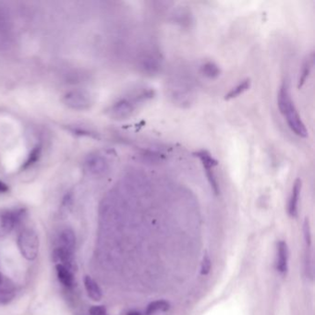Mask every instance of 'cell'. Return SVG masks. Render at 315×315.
I'll list each match as a JSON object with an SVG mask.
<instances>
[{
  "mask_svg": "<svg viewBox=\"0 0 315 315\" xmlns=\"http://www.w3.org/2000/svg\"><path fill=\"white\" fill-rule=\"evenodd\" d=\"M22 211H1L0 212V239L9 235L20 221Z\"/></svg>",
  "mask_w": 315,
  "mask_h": 315,
  "instance_id": "obj_4",
  "label": "cell"
},
{
  "mask_svg": "<svg viewBox=\"0 0 315 315\" xmlns=\"http://www.w3.org/2000/svg\"><path fill=\"white\" fill-rule=\"evenodd\" d=\"M283 115L286 118L288 127L297 136L301 138H306L308 136V130L303 121L301 120V116L298 113V110L296 109L293 101L287 106Z\"/></svg>",
  "mask_w": 315,
  "mask_h": 315,
  "instance_id": "obj_3",
  "label": "cell"
},
{
  "mask_svg": "<svg viewBox=\"0 0 315 315\" xmlns=\"http://www.w3.org/2000/svg\"><path fill=\"white\" fill-rule=\"evenodd\" d=\"M56 271L59 282L62 284V286H65L67 290L73 288L74 276L71 270H69V268L65 267L64 266L57 265Z\"/></svg>",
  "mask_w": 315,
  "mask_h": 315,
  "instance_id": "obj_10",
  "label": "cell"
},
{
  "mask_svg": "<svg viewBox=\"0 0 315 315\" xmlns=\"http://www.w3.org/2000/svg\"><path fill=\"white\" fill-rule=\"evenodd\" d=\"M313 61H314V54L313 52H311L310 55L307 56L301 67V73H300L299 82H298V88L301 89L305 84L306 81L310 75V70L313 67Z\"/></svg>",
  "mask_w": 315,
  "mask_h": 315,
  "instance_id": "obj_15",
  "label": "cell"
},
{
  "mask_svg": "<svg viewBox=\"0 0 315 315\" xmlns=\"http://www.w3.org/2000/svg\"><path fill=\"white\" fill-rule=\"evenodd\" d=\"M63 102L69 109L86 110L93 103L92 96L84 90H73L65 94Z\"/></svg>",
  "mask_w": 315,
  "mask_h": 315,
  "instance_id": "obj_2",
  "label": "cell"
},
{
  "mask_svg": "<svg viewBox=\"0 0 315 315\" xmlns=\"http://www.w3.org/2000/svg\"><path fill=\"white\" fill-rule=\"evenodd\" d=\"M287 245L284 241H280L277 243V260L276 268L281 274H285L287 270Z\"/></svg>",
  "mask_w": 315,
  "mask_h": 315,
  "instance_id": "obj_11",
  "label": "cell"
},
{
  "mask_svg": "<svg viewBox=\"0 0 315 315\" xmlns=\"http://www.w3.org/2000/svg\"><path fill=\"white\" fill-rule=\"evenodd\" d=\"M89 312L91 315H109L103 306H93L90 308Z\"/></svg>",
  "mask_w": 315,
  "mask_h": 315,
  "instance_id": "obj_22",
  "label": "cell"
},
{
  "mask_svg": "<svg viewBox=\"0 0 315 315\" xmlns=\"http://www.w3.org/2000/svg\"><path fill=\"white\" fill-rule=\"evenodd\" d=\"M53 258L57 265H61L69 268V270H73L74 257L73 252L66 250L62 247H58L53 252Z\"/></svg>",
  "mask_w": 315,
  "mask_h": 315,
  "instance_id": "obj_8",
  "label": "cell"
},
{
  "mask_svg": "<svg viewBox=\"0 0 315 315\" xmlns=\"http://www.w3.org/2000/svg\"><path fill=\"white\" fill-rule=\"evenodd\" d=\"M303 232H304V237H305L306 243L307 245H310V241H311V237H310V227L309 224V220L306 218L303 225Z\"/></svg>",
  "mask_w": 315,
  "mask_h": 315,
  "instance_id": "obj_23",
  "label": "cell"
},
{
  "mask_svg": "<svg viewBox=\"0 0 315 315\" xmlns=\"http://www.w3.org/2000/svg\"><path fill=\"white\" fill-rule=\"evenodd\" d=\"M134 110V104L128 100H121L115 103L110 110V116L114 119H126L129 118Z\"/></svg>",
  "mask_w": 315,
  "mask_h": 315,
  "instance_id": "obj_6",
  "label": "cell"
},
{
  "mask_svg": "<svg viewBox=\"0 0 315 315\" xmlns=\"http://www.w3.org/2000/svg\"><path fill=\"white\" fill-rule=\"evenodd\" d=\"M126 315H142L141 314V312H139V311H136V310H132V311H128V313Z\"/></svg>",
  "mask_w": 315,
  "mask_h": 315,
  "instance_id": "obj_27",
  "label": "cell"
},
{
  "mask_svg": "<svg viewBox=\"0 0 315 315\" xmlns=\"http://www.w3.org/2000/svg\"><path fill=\"white\" fill-rule=\"evenodd\" d=\"M251 87V80L246 79L242 82L241 84H238L236 87L231 89L225 96V100H231L233 98H236L238 96H240L241 94L245 93Z\"/></svg>",
  "mask_w": 315,
  "mask_h": 315,
  "instance_id": "obj_17",
  "label": "cell"
},
{
  "mask_svg": "<svg viewBox=\"0 0 315 315\" xmlns=\"http://www.w3.org/2000/svg\"><path fill=\"white\" fill-rule=\"evenodd\" d=\"M202 75L209 79H217V77L221 73L220 68L215 62L208 61L206 63L202 65L201 68Z\"/></svg>",
  "mask_w": 315,
  "mask_h": 315,
  "instance_id": "obj_18",
  "label": "cell"
},
{
  "mask_svg": "<svg viewBox=\"0 0 315 315\" xmlns=\"http://www.w3.org/2000/svg\"><path fill=\"white\" fill-rule=\"evenodd\" d=\"M9 26V17L4 10H0V29H5Z\"/></svg>",
  "mask_w": 315,
  "mask_h": 315,
  "instance_id": "obj_24",
  "label": "cell"
},
{
  "mask_svg": "<svg viewBox=\"0 0 315 315\" xmlns=\"http://www.w3.org/2000/svg\"><path fill=\"white\" fill-rule=\"evenodd\" d=\"M18 246L22 256L29 261L35 260L39 252V239L33 229H24L18 238Z\"/></svg>",
  "mask_w": 315,
  "mask_h": 315,
  "instance_id": "obj_1",
  "label": "cell"
},
{
  "mask_svg": "<svg viewBox=\"0 0 315 315\" xmlns=\"http://www.w3.org/2000/svg\"><path fill=\"white\" fill-rule=\"evenodd\" d=\"M211 267H212L211 260H210L209 256L205 254L202 258V266H201V274L202 276L208 275L211 271Z\"/></svg>",
  "mask_w": 315,
  "mask_h": 315,
  "instance_id": "obj_21",
  "label": "cell"
},
{
  "mask_svg": "<svg viewBox=\"0 0 315 315\" xmlns=\"http://www.w3.org/2000/svg\"><path fill=\"white\" fill-rule=\"evenodd\" d=\"M84 282L85 290L87 291V294H88L89 297L93 301H101L103 294H102V291H101L100 286H98V284L92 277H90L88 276L84 277Z\"/></svg>",
  "mask_w": 315,
  "mask_h": 315,
  "instance_id": "obj_14",
  "label": "cell"
},
{
  "mask_svg": "<svg viewBox=\"0 0 315 315\" xmlns=\"http://www.w3.org/2000/svg\"><path fill=\"white\" fill-rule=\"evenodd\" d=\"M195 156H197L202 162L204 169H214L218 165V161L216 158H213L212 154L205 150H201L194 153Z\"/></svg>",
  "mask_w": 315,
  "mask_h": 315,
  "instance_id": "obj_16",
  "label": "cell"
},
{
  "mask_svg": "<svg viewBox=\"0 0 315 315\" xmlns=\"http://www.w3.org/2000/svg\"><path fill=\"white\" fill-rule=\"evenodd\" d=\"M85 168L90 174L99 176L106 174L109 170V163L101 154H91L85 160Z\"/></svg>",
  "mask_w": 315,
  "mask_h": 315,
  "instance_id": "obj_5",
  "label": "cell"
},
{
  "mask_svg": "<svg viewBox=\"0 0 315 315\" xmlns=\"http://www.w3.org/2000/svg\"><path fill=\"white\" fill-rule=\"evenodd\" d=\"M205 174H206L208 182L212 188L213 192L216 195H218L219 192H220V189H219L217 176H216V173L214 171V169H205Z\"/></svg>",
  "mask_w": 315,
  "mask_h": 315,
  "instance_id": "obj_20",
  "label": "cell"
},
{
  "mask_svg": "<svg viewBox=\"0 0 315 315\" xmlns=\"http://www.w3.org/2000/svg\"><path fill=\"white\" fill-rule=\"evenodd\" d=\"M59 247H62L68 251L74 252L76 246V237L74 232L67 228L60 233L59 235Z\"/></svg>",
  "mask_w": 315,
  "mask_h": 315,
  "instance_id": "obj_13",
  "label": "cell"
},
{
  "mask_svg": "<svg viewBox=\"0 0 315 315\" xmlns=\"http://www.w3.org/2000/svg\"><path fill=\"white\" fill-rule=\"evenodd\" d=\"M291 102L292 100H291V93H290V86L286 82H283V84H281L278 96H277V104H278L281 113L283 114L285 112L287 106Z\"/></svg>",
  "mask_w": 315,
  "mask_h": 315,
  "instance_id": "obj_12",
  "label": "cell"
},
{
  "mask_svg": "<svg viewBox=\"0 0 315 315\" xmlns=\"http://www.w3.org/2000/svg\"><path fill=\"white\" fill-rule=\"evenodd\" d=\"M9 192V187L7 186V184L0 181V194H3V193H6V192Z\"/></svg>",
  "mask_w": 315,
  "mask_h": 315,
  "instance_id": "obj_26",
  "label": "cell"
},
{
  "mask_svg": "<svg viewBox=\"0 0 315 315\" xmlns=\"http://www.w3.org/2000/svg\"><path fill=\"white\" fill-rule=\"evenodd\" d=\"M301 191V179L297 178L291 192L290 202H288V214L292 217H297L298 215V203L300 199Z\"/></svg>",
  "mask_w": 315,
  "mask_h": 315,
  "instance_id": "obj_9",
  "label": "cell"
},
{
  "mask_svg": "<svg viewBox=\"0 0 315 315\" xmlns=\"http://www.w3.org/2000/svg\"><path fill=\"white\" fill-rule=\"evenodd\" d=\"M169 303L166 301H153L148 305L145 315H153L158 311H167L169 310Z\"/></svg>",
  "mask_w": 315,
  "mask_h": 315,
  "instance_id": "obj_19",
  "label": "cell"
},
{
  "mask_svg": "<svg viewBox=\"0 0 315 315\" xmlns=\"http://www.w3.org/2000/svg\"><path fill=\"white\" fill-rule=\"evenodd\" d=\"M16 286L8 276L0 274V304H6L14 298Z\"/></svg>",
  "mask_w": 315,
  "mask_h": 315,
  "instance_id": "obj_7",
  "label": "cell"
},
{
  "mask_svg": "<svg viewBox=\"0 0 315 315\" xmlns=\"http://www.w3.org/2000/svg\"><path fill=\"white\" fill-rule=\"evenodd\" d=\"M40 150L38 148H35L33 150V152L30 154L29 159L28 161L26 162V166H30V165H33L34 163L36 162V160L39 158Z\"/></svg>",
  "mask_w": 315,
  "mask_h": 315,
  "instance_id": "obj_25",
  "label": "cell"
}]
</instances>
